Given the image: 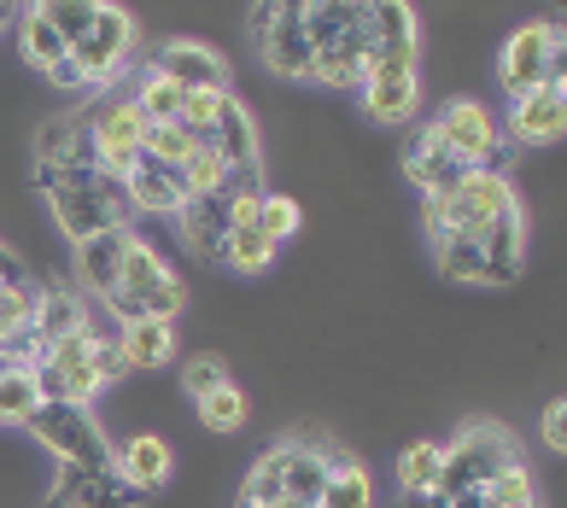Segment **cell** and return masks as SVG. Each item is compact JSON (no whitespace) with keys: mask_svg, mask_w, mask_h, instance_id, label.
<instances>
[{"mask_svg":"<svg viewBox=\"0 0 567 508\" xmlns=\"http://www.w3.org/2000/svg\"><path fill=\"white\" fill-rule=\"evenodd\" d=\"M497 76L515 100L544 89V82H561V24H520L509 41H503Z\"/></svg>","mask_w":567,"mask_h":508,"instance_id":"obj_11","label":"cell"},{"mask_svg":"<svg viewBox=\"0 0 567 508\" xmlns=\"http://www.w3.org/2000/svg\"><path fill=\"white\" fill-rule=\"evenodd\" d=\"M223 380H228L223 356H194V363H182V392L194 397V404H199V397H212Z\"/></svg>","mask_w":567,"mask_h":508,"instance_id":"obj_43","label":"cell"},{"mask_svg":"<svg viewBox=\"0 0 567 508\" xmlns=\"http://www.w3.org/2000/svg\"><path fill=\"white\" fill-rule=\"evenodd\" d=\"M223 100L228 94H182V117L176 123L194 141H205V135H212V123H217V112H223Z\"/></svg>","mask_w":567,"mask_h":508,"instance_id":"obj_42","label":"cell"},{"mask_svg":"<svg viewBox=\"0 0 567 508\" xmlns=\"http://www.w3.org/2000/svg\"><path fill=\"white\" fill-rule=\"evenodd\" d=\"M445 450V479H439V497H456V491H480V485H492L503 468H515L520 462V438L509 427H497V421H468L451 444H439Z\"/></svg>","mask_w":567,"mask_h":508,"instance_id":"obj_6","label":"cell"},{"mask_svg":"<svg viewBox=\"0 0 567 508\" xmlns=\"http://www.w3.org/2000/svg\"><path fill=\"white\" fill-rule=\"evenodd\" d=\"M374 502V479L357 456H333V468L322 479V497L317 508H369Z\"/></svg>","mask_w":567,"mask_h":508,"instance_id":"obj_30","label":"cell"},{"mask_svg":"<svg viewBox=\"0 0 567 508\" xmlns=\"http://www.w3.org/2000/svg\"><path fill=\"white\" fill-rule=\"evenodd\" d=\"M276 502H287L281 497V444H276V450H264V462L240 485V508H276Z\"/></svg>","mask_w":567,"mask_h":508,"instance_id":"obj_38","label":"cell"},{"mask_svg":"<svg viewBox=\"0 0 567 508\" xmlns=\"http://www.w3.org/2000/svg\"><path fill=\"white\" fill-rule=\"evenodd\" d=\"M123 369L130 363H123L117 339H100L94 328L65 333L59 345H48L30 363L35 386H41V404H94V392L112 386Z\"/></svg>","mask_w":567,"mask_h":508,"instance_id":"obj_1","label":"cell"},{"mask_svg":"<svg viewBox=\"0 0 567 508\" xmlns=\"http://www.w3.org/2000/svg\"><path fill=\"white\" fill-rule=\"evenodd\" d=\"M48 205H53V222L76 246L112 235V228H130V199H123V182H112V176H94L82 187H59V194H48Z\"/></svg>","mask_w":567,"mask_h":508,"instance_id":"obj_7","label":"cell"},{"mask_svg":"<svg viewBox=\"0 0 567 508\" xmlns=\"http://www.w3.org/2000/svg\"><path fill=\"white\" fill-rule=\"evenodd\" d=\"M480 258H486V287H509L520 274V258H527V217H520V205L503 210L480 235Z\"/></svg>","mask_w":567,"mask_h":508,"instance_id":"obj_20","label":"cell"},{"mask_svg":"<svg viewBox=\"0 0 567 508\" xmlns=\"http://www.w3.org/2000/svg\"><path fill=\"white\" fill-rule=\"evenodd\" d=\"M427 129L445 141V153L462 158L468 169H497L503 164V135H497L492 105H480V100H445Z\"/></svg>","mask_w":567,"mask_h":508,"instance_id":"obj_9","label":"cell"},{"mask_svg":"<svg viewBox=\"0 0 567 508\" xmlns=\"http://www.w3.org/2000/svg\"><path fill=\"white\" fill-rule=\"evenodd\" d=\"M567 129V82H544V89L520 94L509 105V135L520 146H550Z\"/></svg>","mask_w":567,"mask_h":508,"instance_id":"obj_17","label":"cell"},{"mask_svg":"<svg viewBox=\"0 0 567 508\" xmlns=\"http://www.w3.org/2000/svg\"><path fill=\"white\" fill-rule=\"evenodd\" d=\"M515 182L503 176V169H468L451 194H433L422 199V217H427V246L433 240H480L486 228L503 217V210H515Z\"/></svg>","mask_w":567,"mask_h":508,"instance_id":"obj_3","label":"cell"},{"mask_svg":"<svg viewBox=\"0 0 567 508\" xmlns=\"http://www.w3.org/2000/svg\"><path fill=\"white\" fill-rule=\"evenodd\" d=\"M276 508H305V502H276Z\"/></svg>","mask_w":567,"mask_h":508,"instance_id":"obj_46","label":"cell"},{"mask_svg":"<svg viewBox=\"0 0 567 508\" xmlns=\"http://www.w3.org/2000/svg\"><path fill=\"white\" fill-rule=\"evenodd\" d=\"M333 456H340V450H322L317 433H292V438H281V497L317 508Z\"/></svg>","mask_w":567,"mask_h":508,"instance_id":"obj_15","label":"cell"},{"mask_svg":"<svg viewBox=\"0 0 567 508\" xmlns=\"http://www.w3.org/2000/svg\"><path fill=\"white\" fill-rule=\"evenodd\" d=\"M246 415H251V409H246V392L235 386V380H223L212 397H199V421H205L212 433H240Z\"/></svg>","mask_w":567,"mask_h":508,"instance_id":"obj_35","label":"cell"},{"mask_svg":"<svg viewBox=\"0 0 567 508\" xmlns=\"http://www.w3.org/2000/svg\"><path fill=\"white\" fill-rule=\"evenodd\" d=\"M123 199H130V210H158V217H176V210L187 205V187L176 169H164L141 153V164L123 176Z\"/></svg>","mask_w":567,"mask_h":508,"instance_id":"obj_22","label":"cell"},{"mask_svg":"<svg viewBox=\"0 0 567 508\" xmlns=\"http://www.w3.org/2000/svg\"><path fill=\"white\" fill-rule=\"evenodd\" d=\"M135 41H141V30H135V18H130V12H123V7H94L89 35H82L76 48H71V71H76V82L112 89L117 71H123V59L135 53Z\"/></svg>","mask_w":567,"mask_h":508,"instance_id":"obj_8","label":"cell"},{"mask_svg":"<svg viewBox=\"0 0 567 508\" xmlns=\"http://www.w3.org/2000/svg\"><path fill=\"white\" fill-rule=\"evenodd\" d=\"M0 369H7V363H0Z\"/></svg>","mask_w":567,"mask_h":508,"instance_id":"obj_48","label":"cell"},{"mask_svg":"<svg viewBox=\"0 0 567 508\" xmlns=\"http://www.w3.org/2000/svg\"><path fill=\"white\" fill-rule=\"evenodd\" d=\"M433 258L451 281L486 287V258H480V240H433Z\"/></svg>","mask_w":567,"mask_h":508,"instance_id":"obj_37","label":"cell"},{"mask_svg":"<svg viewBox=\"0 0 567 508\" xmlns=\"http://www.w3.org/2000/svg\"><path fill=\"white\" fill-rule=\"evenodd\" d=\"M235 182V169L223 164V153L212 141H199L194 146V158L182 164V187H187V199H199V194H223V187Z\"/></svg>","mask_w":567,"mask_h":508,"instance_id":"obj_34","label":"cell"},{"mask_svg":"<svg viewBox=\"0 0 567 508\" xmlns=\"http://www.w3.org/2000/svg\"><path fill=\"white\" fill-rule=\"evenodd\" d=\"M480 491H486V502H492V508H538V479H533L527 462L503 468L492 485H480Z\"/></svg>","mask_w":567,"mask_h":508,"instance_id":"obj_36","label":"cell"},{"mask_svg":"<svg viewBox=\"0 0 567 508\" xmlns=\"http://www.w3.org/2000/svg\"><path fill=\"white\" fill-rule=\"evenodd\" d=\"M117 351H123V363H130V369H164L176 356V322H153V315L123 322Z\"/></svg>","mask_w":567,"mask_h":508,"instance_id":"obj_27","label":"cell"},{"mask_svg":"<svg viewBox=\"0 0 567 508\" xmlns=\"http://www.w3.org/2000/svg\"><path fill=\"white\" fill-rule=\"evenodd\" d=\"M153 71L164 82H176L182 94H228V59L212 48V41H194V35L164 41V48L153 53Z\"/></svg>","mask_w":567,"mask_h":508,"instance_id":"obj_13","label":"cell"},{"mask_svg":"<svg viewBox=\"0 0 567 508\" xmlns=\"http://www.w3.org/2000/svg\"><path fill=\"white\" fill-rule=\"evenodd\" d=\"M246 182H258V176H235L223 187V194H199V199H187L176 210V228H182V240L194 258H223V240H228V199H235V187Z\"/></svg>","mask_w":567,"mask_h":508,"instance_id":"obj_16","label":"cell"},{"mask_svg":"<svg viewBox=\"0 0 567 508\" xmlns=\"http://www.w3.org/2000/svg\"><path fill=\"white\" fill-rule=\"evenodd\" d=\"M305 35H310V82H322V89H363L369 7H351V0L305 7Z\"/></svg>","mask_w":567,"mask_h":508,"instance_id":"obj_2","label":"cell"},{"mask_svg":"<svg viewBox=\"0 0 567 508\" xmlns=\"http://www.w3.org/2000/svg\"><path fill=\"white\" fill-rule=\"evenodd\" d=\"M194 146H199V141L187 135L182 123H158V129H146V146H141V153L153 158V164H164V169H176V176H182V164L194 158Z\"/></svg>","mask_w":567,"mask_h":508,"instance_id":"obj_39","label":"cell"},{"mask_svg":"<svg viewBox=\"0 0 567 508\" xmlns=\"http://www.w3.org/2000/svg\"><path fill=\"white\" fill-rule=\"evenodd\" d=\"M223 153V164L235 169V176H258L264 169V146H258V123H251V112L228 94L223 100V112H217V123H212V135H205Z\"/></svg>","mask_w":567,"mask_h":508,"instance_id":"obj_18","label":"cell"},{"mask_svg":"<svg viewBox=\"0 0 567 508\" xmlns=\"http://www.w3.org/2000/svg\"><path fill=\"white\" fill-rule=\"evenodd\" d=\"M48 18H53V30H59V41H65V48H76L82 35H89V24H94V7L89 0H48Z\"/></svg>","mask_w":567,"mask_h":508,"instance_id":"obj_41","label":"cell"},{"mask_svg":"<svg viewBox=\"0 0 567 508\" xmlns=\"http://www.w3.org/2000/svg\"><path fill=\"white\" fill-rule=\"evenodd\" d=\"M76 328H89V322H82V304L71 299L65 287H41V304H35V328H30L35 351L59 345V339H65V333H76Z\"/></svg>","mask_w":567,"mask_h":508,"instance_id":"obj_28","label":"cell"},{"mask_svg":"<svg viewBox=\"0 0 567 508\" xmlns=\"http://www.w3.org/2000/svg\"><path fill=\"white\" fill-rule=\"evenodd\" d=\"M24 433L59 456V474H106L112 468V438L89 404H41L24 421Z\"/></svg>","mask_w":567,"mask_h":508,"instance_id":"obj_5","label":"cell"},{"mask_svg":"<svg viewBox=\"0 0 567 508\" xmlns=\"http://www.w3.org/2000/svg\"><path fill=\"white\" fill-rule=\"evenodd\" d=\"M89 146H94V169H100V176H112V182H123V176L141 164L146 117L135 112L130 94H112V100L89 117Z\"/></svg>","mask_w":567,"mask_h":508,"instance_id":"obj_10","label":"cell"},{"mask_svg":"<svg viewBox=\"0 0 567 508\" xmlns=\"http://www.w3.org/2000/svg\"><path fill=\"white\" fill-rule=\"evenodd\" d=\"M41 409V386L30 369H0V427H24V421Z\"/></svg>","mask_w":567,"mask_h":508,"instance_id":"obj_33","label":"cell"},{"mask_svg":"<svg viewBox=\"0 0 567 508\" xmlns=\"http://www.w3.org/2000/svg\"><path fill=\"white\" fill-rule=\"evenodd\" d=\"M171 468H176V450L158 433H135L130 444L112 450V474L130 485V491H158V485L171 479Z\"/></svg>","mask_w":567,"mask_h":508,"instance_id":"obj_19","label":"cell"},{"mask_svg":"<svg viewBox=\"0 0 567 508\" xmlns=\"http://www.w3.org/2000/svg\"><path fill=\"white\" fill-rule=\"evenodd\" d=\"M48 508H135V491L112 468L106 474H59Z\"/></svg>","mask_w":567,"mask_h":508,"instance_id":"obj_25","label":"cell"},{"mask_svg":"<svg viewBox=\"0 0 567 508\" xmlns=\"http://www.w3.org/2000/svg\"><path fill=\"white\" fill-rule=\"evenodd\" d=\"M123 246H130V228H112V235H100V240H82V246H76V281L89 287L94 299H106V292L117 287Z\"/></svg>","mask_w":567,"mask_h":508,"instance_id":"obj_26","label":"cell"},{"mask_svg":"<svg viewBox=\"0 0 567 508\" xmlns=\"http://www.w3.org/2000/svg\"><path fill=\"white\" fill-rule=\"evenodd\" d=\"M404 169H410V182L422 187V199H433V194H451V187H456L462 176H468V164L451 158V153H445V141H439L433 129H422V135L410 141Z\"/></svg>","mask_w":567,"mask_h":508,"instance_id":"obj_23","label":"cell"},{"mask_svg":"<svg viewBox=\"0 0 567 508\" xmlns=\"http://www.w3.org/2000/svg\"><path fill=\"white\" fill-rule=\"evenodd\" d=\"M18 41H24V59H30V65H35L41 76H53V82H76V71H71V48L59 41L48 7H24V12H18Z\"/></svg>","mask_w":567,"mask_h":508,"instance_id":"obj_21","label":"cell"},{"mask_svg":"<svg viewBox=\"0 0 567 508\" xmlns=\"http://www.w3.org/2000/svg\"><path fill=\"white\" fill-rule=\"evenodd\" d=\"M544 438H550V450H556V456L567 450V404H561V397H556L550 409H544Z\"/></svg>","mask_w":567,"mask_h":508,"instance_id":"obj_44","label":"cell"},{"mask_svg":"<svg viewBox=\"0 0 567 508\" xmlns=\"http://www.w3.org/2000/svg\"><path fill=\"white\" fill-rule=\"evenodd\" d=\"M276 240L264 235L258 222H228V240H223V263L240 269V274H264L269 263H276Z\"/></svg>","mask_w":567,"mask_h":508,"instance_id":"obj_31","label":"cell"},{"mask_svg":"<svg viewBox=\"0 0 567 508\" xmlns=\"http://www.w3.org/2000/svg\"><path fill=\"white\" fill-rule=\"evenodd\" d=\"M439 479H445V450L433 438H415L404 456H398V491L404 497H439Z\"/></svg>","mask_w":567,"mask_h":508,"instance_id":"obj_29","label":"cell"},{"mask_svg":"<svg viewBox=\"0 0 567 508\" xmlns=\"http://www.w3.org/2000/svg\"><path fill=\"white\" fill-rule=\"evenodd\" d=\"M415 100H422V82L415 71H369L363 76V112L374 123H410Z\"/></svg>","mask_w":567,"mask_h":508,"instance_id":"obj_24","label":"cell"},{"mask_svg":"<svg viewBox=\"0 0 567 508\" xmlns=\"http://www.w3.org/2000/svg\"><path fill=\"white\" fill-rule=\"evenodd\" d=\"M130 100H135V112L146 117V129H158V123H176V117H182V89H176V82H164L153 65L141 71V82L130 89Z\"/></svg>","mask_w":567,"mask_h":508,"instance_id":"obj_32","label":"cell"},{"mask_svg":"<svg viewBox=\"0 0 567 508\" xmlns=\"http://www.w3.org/2000/svg\"><path fill=\"white\" fill-rule=\"evenodd\" d=\"M106 304H112L117 322H141V315L171 322V315L187 304V287L176 281V269H164V258L141 235H130V246H123V269H117V287L106 292Z\"/></svg>","mask_w":567,"mask_h":508,"instance_id":"obj_4","label":"cell"},{"mask_svg":"<svg viewBox=\"0 0 567 508\" xmlns=\"http://www.w3.org/2000/svg\"><path fill=\"white\" fill-rule=\"evenodd\" d=\"M398 508H445V497H404Z\"/></svg>","mask_w":567,"mask_h":508,"instance_id":"obj_45","label":"cell"},{"mask_svg":"<svg viewBox=\"0 0 567 508\" xmlns=\"http://www.w3.org/2000/svg\"><path fill=\"white\" fill-rule=\"evenodd\" d=\"M258 228H264V235L276 240V246H287V240L305 228V210H299V199L269 194V187H264V199H258Z\"/></svg>","mask_w":567,"mask_h":508,"instance_id":"obj_40","label":"cell"},{"mask_svg":"<svg viewBox=\"0 0 567 508\" xmlns=\"http://www.w3.org/2000/svg\"><path fill=\"white\" fill-rule=\"evenodd\" d=\"M0 18H7V7H0Z\"/></svg>","mask_w":567,"mask_h":508,"instance_id":"obj_47","label":"cell"},{"mask_svg":"<svg viewBox=\"0 0 567 508\" xmlns=\"http://www.w3.org/2000/svg\"><path fill=\"white\" fill-rule=\"evenodd\" d=\"M264 65L287 82H310V35H305V7H251Z\"/></svg>","mask_w":567,"mask_h":508,"instance_id":"obj_12","label":"cell"},{"mask_svg":"<svg viewBox=\"0 0 567 508\" xmlns=\"http://www.w3.org/2000/svg\"><path fill=\"white\" fill-rule=\"evenodd\" d=\"M415 30H422L415 7H398V0L369 7V71H415V48H422Z\"/></svg>","mask_w":567,"mask_h":508,"instance_id":"obj_14","label":"cell"}]
</instances>
